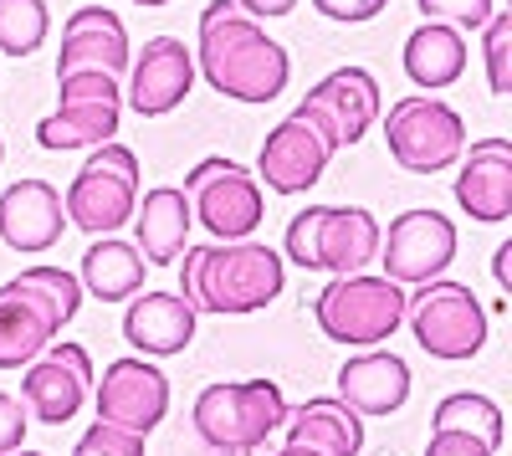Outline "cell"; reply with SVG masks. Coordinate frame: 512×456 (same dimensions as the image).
Wrapping results in <instances>:
<instances>
[{"label":"cell","mask_w":512,"mask_h":456,"mask_svg":"<svg viewBox=\"0 0 512 456\" xmlns=\"http://www.w3.org/2000/svg\"><path fill=\"white\" fill-rule=\"evenodd\" d=\"M195 72L236 103H272L287 88V52L256 26L236 0H210L200 11Z\"/></svg>","instance_id":"1"},{"label":"cell","mask_w":512,"mask_h":456,"mask_svg":"<svg viewBox=\"0 0 512 456\" xmlns=\"http://www.w3.org/2000/svg\"><path fill=\"white\" fill-rule=\"evenodd\" d=\"M180 298L195 313H221V318H241L267 308L282 293V257L262 241H221V246H190L180 252Z\"/></svg>","instance_id":"2"},{"label":"cell","mask_w":512,"mask_h":456,"mask_svg":"<svg viewBox=\"0 0 512 456\" xmlns=\"http://www.w3.org/2000/svg\"><path fill=\"white\" fill-rule=\"evenodd\" d=\"M82 313V282L62 267H26L0 282V369H21L52 349L62 323Z\"/></svg>","instance_id":"3"},{"label":"cell","mask_w":512,"mask_h":456,"mask_svg":"<svg viewBox=\"0 0 512 456\" xmlns=\"http://www.w3.org/2000/svg\"><path fill=\"white\" fill-rule=\"evenodd\" d=\"M287 257L303 272H364L379 257V221L364 205H308L287 226Z\"/></svg>","instance_id":"4"},{"label":"cell","mask_w":512,"mask_h":456,"mask_svg":"<svg viewBox=\"0 0 512 456\" xmlns=\"http://www.w3.org/2000/svg\"><path fill=\"white\" fill-rule=\"evenodd\" d=\"M313 318L333 344L379 349L405 323V293H400V282L379 277V272H349V277H333L318 293Z\"/></svg>","instance_id":"5"},{"label":"cell","mask_w":512,"mask_h":456,"mask_svg":"<svg viewBox=\"0 0 512 456\" xmlns=\"http://www.w3.org/2000/svg\"><path fill=\"white\" fill-rule=\"evenodd\" d=\"M190 421L210 451H256L287 421V400L272 380L210 385V390H200Z\"/></svg>","instance_id":"6"},{"label":"cell","mask_w":512,"mask_h":456,"mask_svg":"<svg viewBox=\"0 0 512 456\" xmlns=\"http://www.w3.org/2000/svg\"><path fill=\"white\" fill-rule=\"evenodd\" d=\"M62 211L77 231H123L139 211V154L128 144H98L88 164L77 170V180L62 195Z\"/></svg>","instance_id":"7"},{"label":"cell","mask_w":512,"mask_h":456,"mask_svg":"<svg viewBox=\"0 0 512 456\" xmlns=\"http://www.w3.org/2000/svg\"><path fill=\"white\" fill-rule=\"evenodd\" d=\"M123 118V93L118 77L108 72H67L57 77V113H47L36 123V144L41 149H98L113 144Z\"/></svg>","instance_id":"8"},{"label":"cell","mask_w":512,"mask_h":456,"mask_svg":"<svg viewBox=\"0 0 512 456\" xmlns=\"http://www.w3.org/2000/svg\"><path fill=\"white\" fill-rule=\"evenodd\" d=\"M185 200H190V221H200L216 241H251V231L262 226L267 200L256 190V175L236 159H200L190 180H185Z\"/></svg>","instance_id":"9"},{"label":"cell","mask_w":512,"mask_h":456,"mask_svg":"<svg viewBox=\"0 0 512 456\" xmlns=\"http://www.w3.org/2000/svg\"><path fill=\"white\" fill-rule=\"evenodd\" d=\"M405 318L415 328V344L436 359H472L487 344V313L472 298V287L451 277L420 282V293L405 303Z\"/></svg>","instance_id":"10"},{"label":"cell","mask_w":512,"mask_h":456,"mask_svg":"<svg viewBox=\"0 0 512 456\" xmlns=\"http://www.w3.org/2000/svg\"><path fill=\"white\" fill-rule=\"evenodd\" d=\"M384 144L390 159L410 175H436L466 154V123L456 108L436 98H400L384 118Z\"/></svg>","instance_id":"11"},{"label":"cell","mask_w":512,"mask_h":456,"mask_svg":"<svg viewBox=\"0 0 512 456\" xmlns=\"http://www.w3.org/2000/svg\"><path fill=\"white\" fill-rule=\"evenodd\" d=\"M379 257L390 282H431L456 262V226L441 211H405L390 221V236H379Z\"/></svg>","instance_id":"12"},{"label":"cell","mask_w":512,"mask_h":456,"mask_svg":"<svg viewBox=\"0 0 512 456\" xmlns=\"http://www.w3.org/2000/svg\"><path fill=\"white\" fill-rule=\"evenodd\" d=\"M88 395H93V359L82 344H57L26 364V380H21L26 416L47 426H67Z\"/></svg>","instance_id":"13"},{"label":"cell","mask_w":512,"mask_h":456,"mask_svg":"<svg viewBox=\"0 0 512 456\" xmlns=\"http://www.w3.org/2000/svg\"><path fill=\"white\" fill-rule=\"evenodd\" d=\"M297 113L313 118L328 134L333 149H349L369 134V123L379 118V82L364 67H338L323 82H313L308 98L297 103Z\"/></svg>","instance_id":"14"},{"label":"cell","mask_w":512,"mask_h":456,"mask_svg":"<svg viewBox=\"0 0 512 456\" xmlns=\"http://www.w3.org/2000/svg\"><path fill=\"white\" fill-rule=\"evenodd\" d=\"M328 159H333L328 134L318 129L313 118H303L292 108L267 134L262 154H256V175H262L267 190H277V195H303V190L318 185V175L328 170Z\"/></svg>","instance_id":"15"},{"label":"cell","mask_w":512,"mask_h":456,"mask_svg":"<svg viewBox=\"0 0 512 456\" xmlns=\"http://www.w3.org/2000/svg\"><path fill=\"white\" fill-rule=\"evenodd\" d=\"M93 400H98V421L149 436L169 416V380L149 359H113Z\"/></svg>","instance_id":"16"},{"label":"cell","mask_w":512,"mask_h":456,"mask_svg":"<svg viewBox=\"0 0 512 456\" xmlns=\"http://www.w3.org/2000/svg\"><path fill=\"white\" fill-rule=\"evenodd\" d=\"M190 88H195V52H185V41L175 36L144 41L139 62L128 67V103H134V113L159 118L169 108H180Z\"/></svg>","instance_id":"17"},{"label":"cell","mask_w":512,"mask_h":456,"mask_svg":"<svg viewBox=\"0 0 512 456\" xmlns=\"http://www.w3.org/2000/svg\"><path fill=\"white\" fill-rule=\"evenodd\" d=\"M456 205L482 226H502L512 216V144L507 139L472 144L456 175Z\"/></svg>","instance_id":"18"},{"label":"cell","mask_w":512,"mask_h":456,"mask_svg":"<svg viewBox=\"0 0 512 456\" xmlns=\"http://www.w3.org/2000/svg\"><path fill=\"white\" fill-rule=\"evenodd\" d=\"M67 231V211H62V190L47 180H16L0 195V236L16 252H47Z\"/></svg>","instance_id":"19"},{"label":"cell","mask_w":512,"mask_h":456,"mask_svg":"<svg viewBox=\"0 0 512 456\" xmlns=\"http://www.w3.org/2000/svg\"><path fill=\"white\" fill-rule=\"evenodd\" d=\"M128 67V31L113 11L103 6H82L72 11L67 31H62V57H57V77L67 72H123Z\"/></svg>","instance_id":"20"},{"label":"cell","mask_w":512,"mask_h":456,"mask_svg":"<svg viewBox=\"0 0 512 456\" xmlns=\"http://www.w3.org/2000/svg\"><path fill=\"white\" fill-rule=\"evenodd\" d=\"M410 395V364L390 349H369L354 354L338 369V400H344L354 416H390Z\"/></svg>","instance_id":"21"},{"label":"cell","mask_w":512,"mask_h":456,"mask_svg":"<svg viewBox=\"0 0 512 456\" xmlns=\"http://www.w3.org/2000/svg\"><path fill=\"white\" fill-rule=\"evenodd\" d=\"M195 308L180 293H134L123 313V339L139 354H180L195 339Z\"/></svg>","instance_id":"22"},{"label":"cell","mask_w":512,"mask_h":456,"mask_svg":"<svg viewBox=\"0 0 512 456\" xmlns=\"http://www.w3.org/2000/svg\"><path fill=\"white\" fill-rule=\"evenodd\" d=\"M287 446H308L318 456H359L364 421L338 395H318L308 405L287 410Z\"/></svg>","instance_id":"23"},{"label":"cell","mask_w":512,"mask_h":456,"mask_svg":"<svg viewBox=\"0 0 512 456\" xmlns=\"http://www.w3.org/2000/svg\"><path fill=\"white\" fill-rule=\"evenodd\" d=\"M134 236H139V257L144 262H154V267L180 262L185 236H190V200H185V190H175V185L149 190L144 205L134 211Z\"/></svg>","instance_id":"24"},{"label":"cell","mask_w":512,"mask_h":456,"mask_svg":"<svg viewBox=\"0 0 512 456\" xmlns=\"http://www.w3.org/2000/svg\"><path fill=\"white\" fill-rule=\"evenodd\" d=\"M144 257L134 241H118V236H103L88 246V257H82V287L98 298V303H128L134 293H144Z\"/></svg>","instance_id":"25"},{"label":"cell","mask_w":512,"mask_h":456,"mask_svg":"<svg viewBox=\"0 0 512 456\" xmlns=\"http://www.w3.org/2000/svg\"><path fill=\"white\" fill-rule=\"evenodd\" d=\"M466 67V41L456 26H441V21H425L420 31H410L405 41V72L415 88H451Z\"/></svg>","instance_id":"26"},{"label":"cell","mask_w":512,"mask_h":456,"mask_svg":"<svg viewBox=\"0 0 512 456\" xmlns=\"http://www.w3.org/2000/svg\"><path fill=\"white\" fill-rule=\"evenodd\" d=\"M436 431H461V436H477L487 441L492 451L502 446V405L487 400V395H472V390H456L436 405V416H431Z\"/></svg>","instance_id":"27"},{"label":"cell","mask_w":512,"mask_h":456,"mask_svg":"<svg viewBox=\"0 0 512 456\" xmlns=\"http://www.w3.org/2000/svg\"><path fill=\"white\" fill-rule=\"evenodd\" d=\"M47 0H0V52L31 57L47 41Z\"/></svg>","instance_id":"28"},{"label":"cell","mask_w":512,"mask_h":456,"mask_svg":"<svg viewBox=\"0 0 512 456\" xmlns=\"http://www.w3.org/2000/svg\"><path fill=\"white\" fill-rule=\"evenodd\" d=\"M482 57H487V88L497 98L512 93V11H492V21L482 26Z\"/></svg>","instance_id":"29"},{"label":"cell","mask_w":512,"mask_h":456,"mask_svg":"<svg viewBox=\"0 0 512 456\" xmlns=\"http://www.w3.org/2000/svg\"><path fill=\"white\" fill-rule=\"evenodd\" d=\"M72 456H144V436L123 431V426H108V421H93L77 436Z\"/></svg>","instance_id":"30"},{"label":"cell","mask_w":512,"mask_h":456,"mask_svg":"<svg viewBox=\"0 0 512 456\" xmlns=\"http://www.w3.org/2000/svg\"><path fill=\"white\" fill-rule=\"evenodd\" d=\"M425 21H441V26H487L492 21V0H415Z\"/></svg>","instance_id":"31"},{"label":"cell","mask_w":512,"mask_h":456,"mask_svg":"<svg viewBox=\"0 0 512 456\" xmlns=\"http://www.w3.org/2000/svg\"><path fill=\"white\" fill-rule=\"evenodd\" d=\"M26 426H31L26 405H21L16 395H6V390H0V456L21 451V441H26Z\"/></svg>","instance_id":"32"},{"label":"cell","mask_w":512,"mask_h":456,"mask_svg":"<svg viewBox=\"0 0 512 456\" xmlns=\"http://www.w3.org/2000/svg\"><path fill=\"white\" fill-rule=\"evenodd\" d=\"M318 6V16H328V21H344V26H359V21H374L390 0H313Z\"/></svg>","instance_id":"33"},{"label":"cell","mask_w":512,"mask_h":456,"mask_svg":"<svg viewBox=\"0 0 512 456\" xmlns=\"http://www.w3.org/2000/svg\"><path fill=\"white\" fill-rule=\"evenodd\" d=\"M425 456H492V446L477 441V436H461V431H436Z\"/></svg>","instance_id":"34"},{"label":"cell","mask_w":512,"mask_h":456,"mask_svg":"<svg viewBox=\"0 0 512 456\" xmlns=\"http://www.w3.org/2000/svg\"><path fill=\"white\" fill-rule=\"evenodd\" d=\"M241 11H251V16H287L297 0H236Z\"/></svg>","instance_id":"35"},{"label":"cell","mask_w":512,"mask_h":456,"mask_svg":"<svg viewBox=\"0 0 512 456\" xmlns=\"http://www.w3.org/2000/svg\"><path fill=\"white\" fill-rule=\"evenodd\" d=\"M492 277H497L502 293L512 287V246H497V257H492Z\"/></svg>","instance_id":"36"},{"label":"cell","mask_w":512,"mask_h":456,"mask_svg":"<svg viewBox=\"0 0 512 456\" xmlns=\"http://www.w3.org/2000/svg\"><path fill=\"white\" fill-rule=\"evenodd\" d=\"M277 456H318V451H308V446H282Z\"/></svg>","instance_id":"37"},{"label":"cell","mask_w":512,"mask_h":456,"mask_svg":"<svg viewBox=\"0 0 512 456\" xmlns=\"http://www.w3.org/2000/svg\"><path fill=\"white\" fill-rule=\"evenodd\" d=\"M134 6H169V0H134Z\"/></svg>","instance_id":"38"},{"label":"cell","mask_w":512,"mask_h":456,"mask_svg":"<svg viewBox=\"0 0 512 456\" xmlns=\"http://www.w3.org/2000/svg\"><path fill=\"white\" fill-rule=\"evenodd\" d=\"M11 456H47V451H11Z\"/></svg>","instance_id":"39"},{"label":"cell","mask_w":512,"mask_h":456,"mask_svg":"<svg viewBox=\"0 0 512 456\" xmlns=\"http://www.w3.org/2000/svg\"><path fill=\"white\" fill-rule=\"evenodd\" d=\"M0 154H6V149H0Z\"/></svg>","instance_id":"40"}]
</instances>
